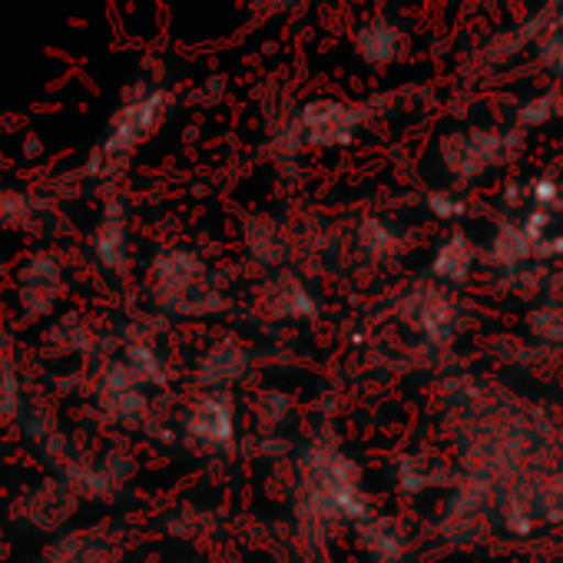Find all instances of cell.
<instances>
[{"mask_svg": "<svg viewBox=\"0 0 563 563\" xmlns=\"http://www.w3.org/2000/svg\"><path fill=\"white\" fill-rule=\"evenodd\" d=\"M146 292L169 316L199 319L222 309L216 278L209 275L206 262L189 249H163L150 262Z\"/></svg>", "mask_w": 563, "mask_h": 563, "instance_id": "1", "label": "cell"}, {"mask_svg": "<svg viewBox=\"0 0 563 563\" xmlns=\"http://www.w3.org/2000/svg\"><path fill=\"white\" fill-rule=\"evenodd\" d=\"M166 113H169V93L166 90L150 87V90L130 93L117 107V113H113V120L107 126V136L100 140V146L87 156L84 173L93 176V179L117 176L130 163V156L156 133V126L166 120Z\"/></svg>", "mask_w": 563, "mask_h": 563, "instance_id": "2", "label": "cell"}, {"mask_svg": "<svg viewBox=\"0 0 563 563\" xmlns=\"http://www.w3.org/2000/svg\"><path fill=\"white\" fill-rule=\"evenodd\" d=\"M64 292H67V275H64V262L54 249L31 252L21 262V268L14 272L18 309L31 322L51 319L57 312V306L64 302Z\"/></svg>", "mask_w": 563, "mask_h": 563, "instance_id": "3", "label": "cell"}, {"mask_svg": "<svg viewBox=\"0 0 563 563\" xmlns=\"http://www.w3.org/2000/svg\"><path fill=\"white\" fill-rule=\"evenodd\" d=\"M517 146V136L490 133V130H464L441 140V159L451 176L471 179L497 163H504Z\"/></svg>", "mask_w": 563, "mask_h": 563, "instance_id": "4", "label": "cell"}, {"mask_svg": "<svg viewBox=\"0 0 563 563\" xmlns=\"http://www.w3.org/2000/svg\"><path fill=\"white\" fill-rule=\"evenodd\" d=\"M398 319L434 345H448L457 332V309L438 286H421L408 292L398 306Z\"/></svg>", "mask_w": 563, "mask_h": 563, "instance_id": "5", "label": "cell"}, {"mask_svg": "<svg viewBox=\"0 0 563 563\" xmlns=\"http://www.w3.org/2000/svg\"><path fill=\"white\" fill-rule=\"evenodd\" d=\"M362 126V110L339 100H312L299 113V136L312 146H345Z\"/></svg>", "mask_w": 563, "mask_h": 563, "instance_id": "6", "label": "cell"}, {"mask_svg": "<svg viewBox=\"0 0 563 563\" xmlns=\"http://www.w3.org/2000/svg\"><path fill=\"white\" fill-rule=\"evenodd\" d=\"M255 306L262 316L278 319V322H309L319 316L312 292L306 289V282L292 272H275L255 292Z\"/></svg>", "mask_w": 563, "mask_h": 563, "instance_id": "7", "label": "cell"}, {"mask_svg": "<svg viewBox=\"0 0 563 563\" xmlns=\"http://www.w3.org/2000/svg\"><path fill=\"white\" fill-rule=\"evenodd\" d=\"M90 249L93 258L117 278H123L130 272V219L123 202H107L103 216L97 219L93 232H90Z\"/></svg>", "mask_w": 563, "mask_h": 563, "instance_id": "8", "label": "cell"}, {"mask_svg": "<svg viewBox=\"0 0 563 563\" xmlns=\"http://www.w3.org/2000/svg\"><path fill=\"white\" fill-rule=\"evenodd\" d=\"M186 434L202 448H225L235 434L232 401L222 391L202 395L186 415Z\"/></svg>", "mask_w": 563, "mask_h": 563, "instance_id": "9", "label": "cell"}, {"mask_svg": "<svg viewBox=\"0 0 563 563\" xmlns=\"http://www.w3.org/2000/svg\"><path fill=\"white\" fill-rule=\"evenodd\" d=\"M47 219H54V216L44 199H37L24 189H14V186H0V229H24V232L44 235Z\"/></svg>", "mask_w": 563, "mask_h": 563, "instance_id": "10", "label": "cell"}, {"mask_svg": "<svg viewBox=\"0 0 563 563\" xmlns=\"http://www.w3.org/2000/svg\"><path fill=\"white\" fill-rule=\"evenodd\" d=\"M408 41L405 31L385 18H372L358 27L355 34V51L368 60V64H395L405 54Z\"/></svg>", "mask_w": 563, "mask_h": 563, "instance_id": "11", "label": "cell"}, {"mask_svg": "<svg viewBox=\"0 0 563 563\" xmlns=\"http://www.w3.org/2000/svg\"><path fill=\"white\" fill-rule=\"evenodd\" d=\"M249 368V355L239 342H219L212 345L202 358H199V385L206 388H225L232 382H239Z\"/></svg>", "mask_w": 563, "mask_h": 563, "instance_id": "12", "label": "cell"}, {"mask_svg": "<svg viewBox=\"0 0 563 563\" xmlns=\"http://www.w3.org/2000/svg\"><path fill=\"white\" fill-rule=\"evenodd\" d=\"M355 530L375 563H395L405 550V537H401L398 523H391V517H378L368 510L365 517L355 520Z\"/></svg>", "mask_w": 563, "mask_h": 563, "instance_id": "13", "label": "cell"}, {"mask_svg": "<svg viewBox=\"0 0 563 563\" xmlns=\"http://www.w3.org/2000/svg\"><path fill=\"white\" fill-rule=\"evenodd\" d=\"M471 268H474V245L461 232L444 239L441 249L434 252V262H431V272L444 282H461L471 275Z\"/></svg>", "mask_w": 563, "mask_h": 563, "instance_id": "14", "label": "cell"}, {"mask_svg": "<svg viewBox=\"0 0 563 563\" xmlns=\"http://www.w3.org/2000/svg\"><path fill=\"white\" fill-rule=\"evenodd\" d=\"M398 477H401V487H405V490L418 494V490H424V487L444 484V481H448V464H444L438 454H431V451H428V454H411V457H405Z\"/></svg>", "mask_w": 563, "mask_h": 563, "instance_id": "15", "label": "cell"}, {"mask_svg": "<svg viewBox=\"0 0 563 563\" xmlns=\"http://www.w3.org/2000/svg\"><path fill=\"white\" fill-rule=\"evenodd\" d=\"M362 245H365L375 258H391V255H398V252L405 249L401 235H398L391 225H385L382 219H368V222L362 225Z\"/></svg>", "mask_w": 563, "mask_h": 563, "instance_id": "16", "label": "cell"}, {"mask_svg": "<svg viewBox=\"0 0 563 563\" xmlns=\"http://www.w3.org/2000/svg\"><path fill=\"white\" fill-rule=\"evenodd\" d=\"M249 249L262 262H278L282 252H286V239H282L275 222H249Z\"/></svg>", "mask_w": 563, "mask_h": 563, "instance_id": "17", "label": "cell"}, {"mask_svg": "<svg viewBox=\"0 0 563 563\" xmlns=\"http://www.w3.org/2000/svg\"><path fill=\"white\" fill-rule=\"evenodd\" d=\"M530 332L543 342H563V309L540 306L537 312H530Z\"/></svg>", "mask_w": 563, "mask_h": 563, "instance_id": "18", "label": "cell"}, {"mask_svg": "<svg viewBox=\"0 0 563 563\" xmlns=\"http://www.w3.org/2000/svg\"><path fill=\"white\" fill-rule=\"evenodd\" d=\"M553 117H563V90H553L540 100H530L523 110H520V123L523 126H537V123H547Z\"/></svg>", "mask_w": 563, "mask_h": 563, "instance_id": "19", "label": "cell"}, {"mask_svg": "<svg viewBox=\"0 0 563 563\" xmlns=\"http://www.w3.org/2000/svg\"><path fill=\"white\" fill-rule=\"evenodd\" d=\"M540 57H543V64H547L553 74L563 77V21H556V24L547 31V37L540 41Z\"/></svg>", "mask_w": 563, "mask_h": 563, "instance_id": "20", "label": "cell"}]
</instances>
